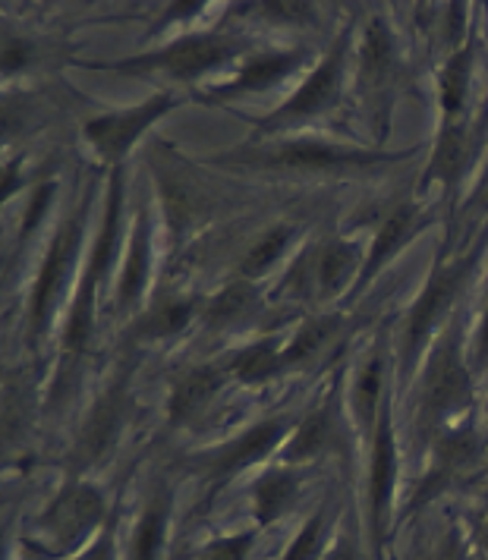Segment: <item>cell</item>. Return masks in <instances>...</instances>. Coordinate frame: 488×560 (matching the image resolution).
Segmentation results:
<instances>
[{
    "mask_svg": "<svg viewBox=\"0 0 488 560\" xmlns=\"http://www.w3.org/2000/svg\"><path fill=\"white\" fill-rule=\"evenodd\" d=\"M171 95H154L152 102L139 104L127 114H111V117H98L85 127V136L92 139V145L107 158V161H117L124 158L129 145L136 142V136L149 127L152 120H158L167 107H171Z\"/></svg>",
    "mask_w": 488,
    "mask_h": 560,
    "instance_id": "obj_1",
    "label": "cell"
},
{
    "mask_svg": "<svg viewBox=\"0 0 488 560\" xmlns=\"http://www.w3.org/2000/svg\"><path fill=\"white\" fill-rule=\"evenodd\" d=\"M104 516L102 498L92 488H67L57 504L48 510V516L42 520V529H48L51 541L57 545V551L77 545L82 535L89 533L92 526H98Z\"/></svg>",
    "mask_w": 488,
    "mask_h": 560,
    "instance_id": "obj_2",
    "label": "cell"
},
{
    "mask_svg": "<svg viewBox=\"0 0 488 560\" xmlns=\"http://www.w3.org/2000/svg\"><path fill=\"white\" fill-rule=\"evenodd\" d=\"M231 45L221 42V38H189V42H181L174 48H164V51L149 54V57H136L124 63L120 70H167L174 77H196L208 67H218L221 60L231 57Z\"/></svg>",
    "mask_w": 488,
    "mask_h": 560,
    "instance_id": "obj_3",
    "label": "cell"
},
{
    "mask_svg": "<svg viewBox=\"0 0 488 560\" xmlns=\"http://www.w3.org/2000/svg\"><path fill=\"white\" fill-rule=\"evenodd\" d=\"M337 79H340V48L306 79V85L290 102L283 104L281 114L268 120V127L287 124V120H300V117H309V114L322 110L325 104H332V98L337 95Z\"/></svg>",
    "mask_w": 488,
    "mask_h": 560,
    "instance_id": "obj_4",
    "label": "cell"
},
{
    "mask_svg": "<svg viewBox=\"0 0 488 560\" xmlns=\"http://www.w3.org/2000/svg\"><path fill=\"white\" fill-rule=\"evenodd\" d=\"M469 394V378L463 372L457 350H444L432 365V375H429V390H426V404L432 412H448L457 404L466 400Z\"/></svg>",
    "mask_w": 488,
    "mask_h": 560,
    "instance_id": "obj_5",
    "label": "cell"
},
{
    "mask_svg": "<svg viewBox=\"0 0 488 560\" xmlns=\"http://www.w3.org/2000/svg\"><path fill=\"white\" fill-rule=\"evenodd\" d=\"M369 161H379V158L365 152H344L332 145H318V142H290L268 154V164H278V167H344V164H369Z\"/></svg>",
    "mask_w": 488,
    "mask_h": 560,
    "instance_id": "obj_6",
    "label": "cell"
},
{
    "mask_svg": "<svg viewBox=\"0 0 488 560\" xmlns=\"http://www.w3.org/2000/svg\"><path fill=\"white\" fill-rule=\"evenodd\" d=\"M77 243H79V228H73V224L57 236L51 255H48V261H45V268H42L38 287H35V303H32V308H35V325H42V322H45L48 306H51V296L57 293L60 280H63V275H67L70 261H73Z\"/></svg>",
    "mask_w": 488,
    "mask_h": 560,
    "instance_id": "obj_7",
    "label": "cell"
},
{
    "mask_svg": "<svg viewBox=\"0 0 488 560\" xmlns=\"http://www.w3.org/2000/svg\"><path fill=\"white\" fill-rule=\"evenodd\" d=\"M466 275V268H457V271H441L432 278V283L426 287V293H422V300L416 303L413 308V318H410V343L416 347L429 328L435 325V318L441 315V308L448 306L454 296H457V290H461V280Z\"/></svg>",
    "mask_w": 488,
    "mask_h": 560,
    "instance_id": "obj_8",
    "label": "cell"
},
{
    "mask_svg": "<svg viewBox=\"0 0 488 560\" xmlns=\"http://www.w3.org/2000/svg\"><path fill=\"white\" fill-rule=\"evenodd\" d=\"M391 482H394V434H391L387 412H382L379 434H375V454H372V520L375 523H382Z\"/></svg>",
    "mask_w": 488,
    "mask_h": 560,
    "instance_id": "obj_9",
    "label": "cell"
},
{
    "mask_svg": "<svg viewBox=\"0 0 488 560\" xmlns=\"http://www.w3.org/2000/svg\"><path fill=\"white\" fill-rule=\"evenodd\" d=\"M218 384H221V375H218L214 369H196V372H189V375L181 378L177 387H174V397H171V419H174V422L193 419V416H196L199 409H206L208 400L214 397Z\"/></svg>",
    "mask_w": 488,
    "mask_h": 560,
    "instance_id": "obj_10",
    "label": "cell"
},
{
    "mask_svg": "<svg viewBox=\"0 0 488 560\" xmlns=\"http://www.w3.org/2000/svg\"><path fill=\"white\" fill-rule=\"evenodd\" d=\"M297 63H303V54H268V57H256L240 77L233 79L224 89V95H236V92H258L271 82L287 77Z\"/></svg>",
    "mask_w": 488,
    "mask_h": 560,
    "instance_id": "obj_11",
    "label": "cell"
},
{
    "mask_svg": "<svg viewBox=\"0 0 488 560\" xmlns=\"http://www.w3.org/2000/svg\"><path fill=\"white\" fill-rule=\"evenodd\" d=\"M413 221H416V208L413 205H404V208H397L391 218H387V224L382 228V233L375 236V246H372V253H369V261H365V271H362V283L372 278L382 265H385L387 255H394V249L410 236Z\"/></svg>",
    "mask_w": 488,
    "mask_h": 560,
    "instance_id": "obj_12",
    "label": "cell"
},
{
    "mask_svg": "<svg viewBox=\"0 0 488 560\" xmlns=\"http://www.w3.org/2000/svg\"><path fill=\"white\" fill-rule=\"evenodd\" d=\"M281 432V422L256 425L253 432H246L240 441H233L231 447L218 457V466H221V469H236V466H243V463H253V459L265 457V454L278 444Z\"/></svg>",
    "mask_w": 488,
    "mask_h": 560,
    "instance_id": "obj_13",
    "label": "cell"
},
{
    "mask_svg": "<svg viewBox=\"0 0 488 560\" xmlns=\"http://www.w3.org/2000/svg\"><path fill=\"white\" fill-rule=\"evenodd\" d=\"M253 306V287L249 283H231V287H224V293H218L214 300H211V306H208V322L214 325V328H221V325H233V322H240L246 312Z\"/></svg>",
    "mask_w": 488,
    "mask_h": 560,
    "instance_id": "obj_14",
    "label": "cell"
},
{
    "mask_svg": "<svg viewBox=\"0 0 488 560\" xmlns=\"http://www.w3.org/2000/svg\"><path fill=\"white\" fill-rule=\"evenodd\" d=\"M293 498V479L287 472H275L268 479H262L256 488V510L262 523H271L275 516H281L283 508Z\"/></svg>",
    "mask_w": 488,
    "mask_h": 560,
    "instance_id": "obj_15",
    "label": "cell"
},
{
    "mask_svg": "<svg viewBox=\"0 0 488 560\" xmlns=\"http://www.w3.org/2000/svg\"><path fill=\"white\" fill-rule=\"evenodd\" d=\"M120 192H124V186H120V174H114V177H111V196H107V218H104L102 243H98L95 258H92V268H89V271H92V275H98V278L104 275V268H107V261H111V255H114V243H117Z\"/></svg>",
    "mask_w": 488,
    "mask_h": 560,
    "instance_id": "obj_16",
    "label": "cell"
},
{
    "mask_svg": "<svg viewBox=\"0 0 488 560\" xmlns=\"http://www.w3.org/2000/svg\"><path fill=\"white\" fill-rule=\"evenodd\" d=\"M146 275H149V246H146V230H142V221L136 228V240H132V249H129L127 271H124V280H120V303L129 306L142 283H146Z\"/></svg>",
    "mask_w": 488,
    "mask_h": 560,
    "instance_id": "obj_17",
    "label": "cell"
},
{
    "mask_svg": "<svg viewBox=\"0 0 488 560\" xmlns=\"http://www.w3.org/2000/svg\"><path fill=\"white\" fill-rule=\"evenodd\" d=\"M328 434H332V419H328V412H312L306 422L300 425V432H297V438H293V444L287 447V457L290 459L315 457V454L328 444Z\"/></svg>",
    "mask_w": 488,
    "mask_h": 560,
    "instance_id": "obj_18",
    "label": "cell"
},
{
    "mask_svg": "<svg viewBox=\"0 0 488 560\" xmlns=\"http://www.w3.org/2000/svg\"><path fill=\"white\" fill-rule=\"evenodd\" d=\"M466 82H469V51H461L451 57L444 70V85H441V104L448 117H457L466 98Z\"/></svg>",
    "mask_w": 488,
    "mask_h": 560,
    "instance_id": "obj_19",
    "label": "cell"
},
{
    "mask_svg": "<svg viewBox=\"0 0 488 560\" xmlns=\"http://www.w3.org/2000/svg\"><path fill=\"white\" fill-rule=\"evenodd\" d=\"M275 369H278V357H275V347H271V343H256V347L243 350L240 357L233 359V372H236L243 382H262V378H268Z\"/></svg>",
    "mask_w": 488,
    "mask_h": 560,
    "instance_id": "obj_20",
    "label": "cell"
},
{
    "mask_svg": "<svg viewBox=\"0 0 488 560\" xmlns=\"http://www.w3.org/2000/svg\"><path fill=\"white\" fill-rule=\"evenodd\" d=\"M98 275L89 271V278L82 283V293H79L77 306H73V318H70V328H67V350H82V343L89 340L92 334V287H95Z\"/></svg>",
    "mask_w": 488,
    "mask_h": 560,
    "instance_id": "obj_21",
    "label": "cell"
},
{
    "mask_svg": "<svg viewBox=\"0 0 488 560\" xmlns=\"http://www.w3.org/2000/svg\"><path fill=\"white\" fill-rule=\"evenodd\" d=\"M379 397H382V362L372 359L365 369H362L360 382H357V394H353V407L360 412V419L369 425L375 407H379Z\"/></svg>",
    "mask_w": 488,
    "mask_h": 560,
    "instance_id": "obj_22",
    "label": "cell"
},
{
    "mask_svg": "<svg viewBox=\"0 0 488 560\" xmlns=\"http://www.w3.org/2000/svg\"><path fill=\"white\" fill-rule=\"evenodd\" d=\"M189 315H193V306H189V303H167V306L154 308L152 315L139 325V331L149 334V337H171V334H177L186 328Z\"/></svg>",
    "mask_w": 488,
    "mask_h": 560,
    "instance_id": "obj_23",
    "label": "cell"
},
{
    "mask_svg": "<svg viewBox=\"0 0 488 560\" xmlns=\"http://www.w3.org/2000/svg\"><path fill=\"white\" fill-rule=\"evenodd\" d=\"M161 533H164V501L152 504L142 516V526L136 533V560H154L158 545H161Z\"/></svg>",
    "mask_w": 488,
    "mask_h": 560,
    "instance_id": "obj_24",
    "label": "cell"
},
{
    "mask_svg": "<svg viewBox=\"0 0 488 560\" xmlns=\"http://www.w3.org/2000/svg\"><path fill=\"white\" fill-rule=\"evenodd\" d=\"M350 265H353V249L344 246V243H335L328 246L325 255H322V265H318V278H322V287L325 290H337L344 278L350 275Z\"/></svg>",
    "mask_w": 488,
    "mask_h": 560,
    "instance_id": "obj_25",
    "label": "cell"
},
{
    "mask_svg": "<svg viewBox=\"0 0 488 560\" xmlns=\"http://www.w3.org/2000/svg\"><path fill=\"white\" fill-rule=\"evenodd\" d=\"M283 243H287V230L278 228L271 230V233H265L262 240H258L256 246L249 249V255H246V261H243V271L249 275V278H256V275H262L278 255H281Z\"/></svg>",
    "mask_w": 488,
    "mask_h": 560,
    "instance_id": "obj_26",
    "label": "cell"
},
{
    "mask_svg": "<svg viewBox=\"0 0 488 560\" xmlns=\"http://www.w3.org/2000/svg\"><path fill=\"white\" fill-rule=\"evenodd\" d=\"M387 60H391V38H387L382 23H372L369 35H365V45H362V67H365L369 77L372 73L379 77L387 67Z\"/></svg>",
    "mask_w": 488,
    "mask_h": 560,
    "instance_id": "obj_27",
    "label": "cell"
},
{
    "mask_svg": "<svg viewBox=\"0 0 488 560\" xmlns=\"http://www.w3.org/2000/svg\"><path fill=\"white\" fill-rule=\"evenodd\" d=\"M332 328H335V318H328V322H312V325H306L303 331L297 334V340L290 343V350L283 353V362H303V359H309L322 343H325V337L332 334Z\"/></svg>",
    "mask_w": 488,
    "mask_h": 560,
    "instance_id": "obj_28",
    "label": "cell"
},
{
    "mask_svg": "<svg viewBox=\"0 0 488 560\" xmlns=\"http://www.w3.org/2000/svg\"><path fill=\"white\" fill-rule=\"evenodd\" d=\"M117 429V412L111 404H104L102 409H95V416H92V422H89V429H85V447H89V454H102L104 447H107V441H111V434Z\"/></svg>",
    "mask_w": 488,
    "mask_h": 560,
    "instance_id": "obj_29",
    "label": "cell"
},
{
    "mask_svg": "<svg viewBox=\"0 0 488 560\" xmlns=\"http://www.w3.org/2000/svg\"><path fill=\"white\" fill-rule=\"evenodd\" d=\"M461 164H463L461 132H448V136H444V142H441V149H438L435 154V167H432V174H441L444 179L457 177Z\"/></svg>",
    "mask_w": 488,
    "mask_h": 560,
    "instance_id": "obj_30",
    "label": "cell"
},
{
    "mask_svg": "<svg viewBox=\"0 0 488 560\" xmlns=\"http://www.w3.org/2000/svg\"><path fill=\"white\" fill-rule=\"evenodd\" d=\"M249 545H253V538H249V535L224 538V541L211 545L206 555H202V560H243L246 558V551H249Z\"/></svg>",
    "mask_w": 488,
    "mask_h": 560,
    "instance_id": "obj_31",
    "label": "cell"
},
{
    "mask_svg": "<svg viewBox=\"0 0 488 560\" xmlns=\"http://www.w3.org/2000/svg\"><path fill=\"white\" fill-rule=\"evenodd\" d=\"M318 535H322V516H315L312 523H309L303 535L290 545V551H287V558L283 560H309L315 555V548H318Z\"/></svg>",
    "mask_w": 488,
    "mask_h": 560,
    "instance_id": "obj_32",
    "label": "cell"
},
{
    "mask_svg": "<svg viewBox=\"0 0 488 560\" xmlns=\"http://www.w3.org/2000/svg\"><path fill=\"white\" fill-rule=\"evenodd\" d=\"M28 60V45L20 38H7L3 42V70H16Z\"/></svg>",
    "mask_w": 488,
    "mask_h": 560,
    "instance_id": "obj_33",
    "label": "cell"
},
{
    "mask_svg": "<svg viewBox=\"0 0 488 560\" xmlns=\"http://www.w3.org/2000/svg\"><path fill=\"white\" fill-rule=\"evenodd\" d=\"M265 13L271 20H303L309 16L306 3H265Z\"/></svg>",
    "mask_w": 488,
    "mask_h": 560,
    "instance_id": "obj_34",
    "label": "cell"
},
{
    "mask_svg": "<svg viewBox=\"0 0 488 560\" xmlns=\"http://www.w3.org/2000/svg\"><path fill=\"white\" fill-rule=\"evenodd\" d=\"M51 196H54V186H42V189H38V196H35V202H32V208H28L26 224H23V236H26V233H32V228L38 224V218H42V211H45V205L51 202Z\"/></svg>",
    "mask_w": 488,
    "mask_h": 560,
    "instance_id": "obj_35",
    "label": "cell"
},
{
    "mask_svg": "<svg viewBox=\"0 0 488 560\" xmlns=\"http://www.w3.org/2000/svg\"><path fill=\"white\" fill-rule=\"evenodd\" d=\"M82 560H111V541H107V538L98 541V545H95V548H92V551H89Z\"/></svg>",
    "mask_w": 488,
    "mask_h": 560,
    "instance_id": "obj_36",
    "label": "cell"
},
{
    "mask_svg": "<svg viewBox=\"0 0 488 560\" xmlns=\"http://www.w3.org/2000/svg\"><path fill=\"white\" fill-rule=\"evenodd\" d=\"M479 357H483V362H488V315H486V325H483V343H479Z\"/></svg>",
    "mask_w": 488,
    "mask_h": 560,
    "instance_id": "obj_37",
    "label": "cell"
},
{
    "mask_svg": "<svg viewBox=\"0 0 488 560\" xmlns=\"http://www.w3.org/2000/svg\"><path fill=\"white\" fill-rule=\"evenodd\" d=\"M332 560H353V555H335Z\"/></svg>",
    "mask_w": 488,
    "mask_h": 560,
    "instance_id": "obj_38",
    "label": "cell"
}]
</instances>
